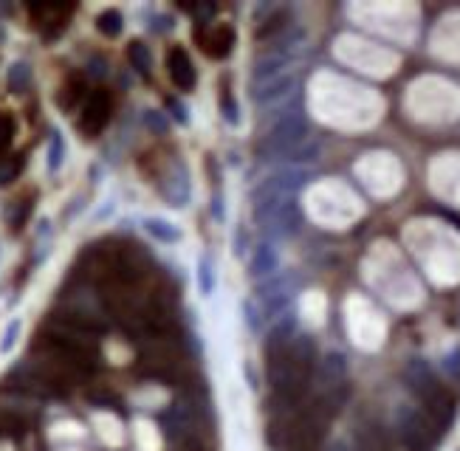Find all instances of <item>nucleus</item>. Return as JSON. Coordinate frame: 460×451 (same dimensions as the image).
<instances>
[{
    "mask_svg": "<svg viewBox=\"0 0 460 451\" xmlns=\"http://www.w3.org/2000/svg\"><path fill=\"white\" fill-rule=\"evenodd\" d=\"M147 232L153 235V237H158L161 243H178L181 240V229L175 223H167V220H161V217H150L147 223Z\"/></svg>",
    "mask_w": 460,
    "mask_h": 451,
    "instance_id": "12",
    "label": "nucleus"
},
{
    "mask_svg": "<svg viewBox=\"0 0 460 451\" xmlns=\"http://www.w3.org/2000/svg\"><path fill=\"white\" fill-rule=\"evenodd\" d=\"M331 451H350V448H347L345 443H333V445H331Z\"/></svg>",
    "mask_w": 460,
    "mask_h": 451,
    "instance_id": "21",
    "label": "nucleus"
},
{
    "mask_svg": "<svg viewBox=\"0 0 460 451\" xmlns=\"http://www.w3.org/2000/svg\"><path fill=\"white\" fill-rule=\"evenodd\" d=\"M96 26H99V32H102L105 37H116V34L122 32V15L113 12V9H108L105 15H99Z\"/></svg>",
    "mask_w": 460,
    "mask_h": 451,
    "instance_id": "14",
    "label": "nucleus"
},
{
    "mask_svg": "<svg viewBox=\"0 0 460 451\" xmlns=\"http://www.w3.org/2000/svg\"><path fill=\"white\" fill-rule=\"evenodd\" d=\"M305 138H308V119L300 107H291L280 113V119L271 124L269 136L260 144V152L271 158H286V155H294L305 144Z\"/></svg>",
    "mask_w": 460,
    "mask_h": 451,
    "instance_id": "2",
    "label": "nucleus"
},
{
    "mask_svg": "<svg viewBox=\"0 0 460 451\" xmlns=\"http://www.w3.org/2000/svg\"><path fill=\"white\" fill-rule=\"evenodd\" d=\"M15 138V119L9 113H0V155H6Z\"/></svg>",
    "mask_w": 460,
    "mask_h": 451,
    "instance_id": "15",
    "label": "nucleus"
},
{
    "mask_svg": "<svg viewBox=\"0 0 460 451\" xmlns=\"http://www.w3.org/2000/svg\"><path fill=\"white\" fill-rule=\"evenodd\" d=\"M294 88V77H277V79H271V82H263V88L260 85H255V99L257 102H263V105H269V102H277V99H283V96H288V91Z\"/></svg>",
    "mask_w": 460,
    "mask_h": 451,
    "instance_id": "10",
    "label": "nucleus"
},
{
    "mask_svg": "<svg viewBox=\"0 0 460 451\" xmlns=\"http://www.w3.org/2000/svg\"><path fill=\"white\" fill-rule=\"evenodd\" d=\"M20 169H23V155L6 158V164H0V183H9L12 178H18Z\"/></svg>",
    "mask_w": 460,
    "mask_h": 451,
    "instance_id": "19",
    "label": "nucleus"
},
{
    "mask_svg": "<svg viewBox=\"0 0 460 451\" xmlns=\"http://www.w3.org/2000/svg\"><path fill=\"white\" fill-rule=\"evenodd\" d=\"M26 429V420L9 409H0V437H15Z\"/></svg>",
    "mask_w": 460,
    "mask_h": 451,
    "instance_id": "13",
    "label": "nucleus"
},
{
    "mask_svg": "<svg viewBox=\"0 0 460 451\" xmlns=\"http://www.w3.org/2000/svg\"><path fill=\"white\" fill-rule=\"evenodd\" d=\"M110 110H113V99L108 91H94L88 99H85V107H82V116H79V130L85 136H99L105 130V124L110 122Z\"/></svg>",
    "mask_w": 460,
    "mask_h": 451,
    "instance_id": "4",
    "label": "nucleus"
},
{
    "mask_svg": "<svg viewBox=\"0 0 460 451\" xmlns=\"http://www.w3.org/2000/svg\"><path fill=\"white\" fill-rule=\"evenodd\" d=\"M404 381L409 384L412 395L421 400L426 420L437 431L449 429V423L454 420V398L446 392V386L437 381V375L429 370V364L426 361H418V358L409 361L407 370H404Z\"/></svg>",
    "mask_w": 460,
    "mask_h": 451,
    "instance_id": "1",
    "label": "nucleus"
},
{
    "mask_svg": "<svg viewBox=\"0 0 460 451\" xmlns=\"http://www.w3.org/2000/svg\"><path fill=\"white\" fill-rule=\"evenodd\" d=\"M29 15H32V20L37 23V29L46 37H57L65 29V23L71 20L74 6L71 4H32Z\"/></svg>",
    "mask_w": 460,
    "mask_h": 451,
    "instance_id": "5",
    "label": "nucleus"
},
{
    "mask_svg": "<svg viewBox=\"0 0 460 451\" xmlns=\"http://www.w3.org/2000/svg\"><path fill=\"white\" fill-rule=\"evenodd\" d=\"M198 282H200V291L209 296L212 288H215V274H212V260L209 257H203L200 266H198Z\"/></svg>",
    "mask_w": 460,
    "mask_h": 451,
    "instance_id": "18",
    "label": "nucleus"
},
{
    "mask_svg": "<svg viewBox=\"0 0 460 451\" xmlns=\"http://www.w3.org/2000/svg\"><path fill=\"white\" fill-rule=\"evenodd\" d=\"M79 99H82V79H79V77H71V79L65 82V88H63L60 102H63V107H71V105L79 102Z\"/></svg>",
    "mask_w": 460,
    "mask_h": 451,
    "instance_id": "16",
    "label": "nucleus"
},
{
    "mask_svg": "<svg viewBox=\"0 0 460 451\" xmlns=\"http://www.w3.org/2000/svg\"><path fill=\"white\" fill-rule=\"evenodd\" d=\"M127 54H130V63H133V68H136V71H141V74H147V71H150V54H147V48H144L141 43H133Z\"/></svg>",
    "mask_w": 460,
    "mask_h": 451,
    "instance_id": "17",
    "label": "nucleus"
},
{
    "mask_svg": "<svg viewBox=\"0 0 460 451\" xmlns=\"http://www.w3.org/2000/svg\"><path fill=\"white\" fill-rule=\"evenodd\" d=\"M164 197L175 206H184L189 197V183H186V172L181 164H172L170 172L164 175Z\"/></svg>",
    "mask_w": 460,
    "mask_h": 451,
    "instance_id": "9",
    "label": "nucleus"
},
{
    "mask_svg": "<svg viewBox=\"0 0 460 451\" xmlns=\"http://www.w3.org/2000/svg\"><path fill=\"white\" fill-rule=\"evenodd\" d=\"M249 271H252V277H271L277 271V251H274V246H269V243L257 246L255 257L249 263Z\"/></svg>",
    "mask_w": 460,
    "mask_h": 451,
    "instance_id": "11",
    "label": "nucleus"
},
{
    "mask_svg": "<svg viewBox=\"0 0 460 451\" xmlns=\"http://www.w3.org/2000/svg\"><path fill=\"white\" fill-rule=\"evenodd\" d=\"M167 71H170V79H172L181 91H192V85H195V68H192V60L186 57L184 48L175 46V48L167 54Z\"/></svg>",
    "mask_w": 460,
    "mask_h": 451,
    "instance_id": "8",
    "label": "nucleus"
},
{
    "mask_svg": "<svg viewBox=\"0 0 460 451\" xmlns=\"http://www.w3.org/2000/svg\"><path fill=\"white\" fill-rule=\"evenodd\" d=\"M198 43L209 57L223 60V57H229V51L235 46V32L229 26H209V29L198 32Z\"/></svg>",
    "mask_w": 460,
    "mask_h": 451,
    "instance_id": "6",
    "label": "nucleus"
},
{
    "mask_svg": "<svg viewBox=\"0 0 460 451\" xmlns=\"http://www.w3.org/2000/svg\"><path fill=\"white\" fill-rule=\"evenodd\" d=\"M395 429H398V437L404 443L407 451H432L435 445V426L426 420L423 412L418 409H409V406H401L398 414H395Z\"/></svg>",
    "mask_w": 460,
    "mask_h": 451,
    "instance_id": "3",
    "label": "nucleus"
},
{
    "mask_svg": "<svg viewBox=\"0 0 460 451\" xmlns=\"http://www.w3.org/2000/svg\"><path fill=\"white\" fill-rule=\"evenodd\" d=\"M291 302V282L288 280H271L260 288V305L266 311V316H277L288 308Z\"/></svg>",
    "mask_w": 460,
    "mask_h": 451,
    "instance_id": "7",
    "label": "nucleus"
},
{
    "mask_svg": "<svg viewBox=\"0 0 460 451\" xmlns=\"http://www.w3.org/2000/svg\"><path fill=\"white\" fill-rule=\"evenodd\" d=\"M15 336H18V322H15L12 327H9V333L4 336V344H0V347H4V350H9V347L15 344Z\"/></svg>",
    "mask_w": 460,
    "mask_h": 451,
    "instance_id": "20",
    "label": "nucleus"
}]
</instances>
